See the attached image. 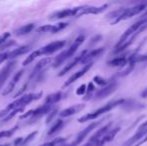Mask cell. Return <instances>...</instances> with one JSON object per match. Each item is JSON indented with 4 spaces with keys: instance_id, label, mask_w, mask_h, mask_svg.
I'll list each match as a JSON object with an SVG mask.
<instances>
[{
    "instance_id": "8d00e7d4",
    "label": "cell",
    "mask_w": 147,
    "mask_h": 146,
    "mask_svg": "<svg viewBox=\"0 0 147 146\" xmlns=\"http://www.w3.org/2000/svg\"><path fill=\"white\" fill-rule=\"evenodd\" d=\"M23 139H24V138H22V137H20V138H17L15 141H14V146H21Z\"/></svg>"
},
{
    "instance_id": "836d02e7",
    "label": "cell",
    "mask_w": 147,
    "mask_h": 146,
    "mask_svg": "<svg viewBox=\"0 0 147 146\" xmlns=\"http://www.w3.org/2000/svg\"><path fill=\"white\" fill-rule=\"evenodd\" d=\"M9 52L10 51H6V52H3L0 54V64L4 61H6L7 59H9Z\"/></svg>"
},
{
    "instance_id": "1f68e13d",
    "label": "cell",
    "mask_w": 147,
    "mask_h": 146,
    "mask_svg": "<svg viewBox=\"0 0 147 146\" xmlns=\"http://www.w3.org/2000/svg\"><path fill=\"white\" fill-rule=\"evenodd\" d=\"M10 37V33L9 32H6V33L2 34L1 36H0V47L2 46V45L4 44V43L6 42V41L8 40V38Z\"/></svg>"
},
{
    "instance_id": "f1b7e54d",
    "label": "cell",
    "mask_w": 147,
    "mask_h": 146,
    "mask_svg": "<svg viewBox=\"0 0 147 146\" xmlns=\"http://www.w3.org/2000/svg\"><path fill=\"white\" fill-rule=\"evenodd\" d=\"M23 110H24L23 108H17V109H15V110H12L11 112H10L9 114H8L7 116H6L5 118H4L3 122H6V121H9L10 119H11V118H13V117L15 116V115L17 114V113L22 112V111H23Z\"/></svg>"
},
{
    "instance_id": "9a60e30c",
    "label": "cell",
    "mask_w": 147,
    "mask_h": 146,
    "mask_svg": "<svg viewBox=\"0 0 147 146\" xmlns=\"http://www.w3.org/2000/svg\"><path fill=\"white\" fill-rule=\"evenodd\" d=\"M24 73V70L23 69H21V70H19L18 72H16L14 74L13 78L11 79V81L9 82V84L7 85V87L5 88V90L3 91V95H8V94H10L12 91L14 90V88H15V86L17 85V83L19 82V80L21 79L22 75H23Z\"/></svg>"
},
{
    "instance_id": "ba28073f",
    "label": "cell",
    "mask_w": 147,
    "mask_h": 146,
    "mask_svg": "<svg viewBox=\"0 0 147 146\" xmlns=\"http://www.w3.org/2000/svg\"><path fill=\"white\" fill-rule=\"evenodd\" d=\"M51 107L52 106L51 105H48V104H43V105L39 106V107L35 108V109H32L30 111H28V112L24 113L23 115H21L20 116V119H26V118H29L32 119V121L31 122H33V121H35L36 119H39L41 118L42 116H44V115L48 114L49 111L51 110Z\"/></svg>"
},
{
    "instance_id": "5b68a950",
    "label": "cell",
    "mask_w": 147,
    "mask_h": 146,
    "mask_svg": "<svg viewBox=\"0 0 147 146\" xmlns=\"http://www.w3.org/2000/svg\"><path fill=\"white\" fill-rule=\"evenodd\" d=\"M42 94H43L42 91H40V92H38V93H29V94H25V95H22L20 98L16 99L15 101L8 104L7 107L4 108V109L9 113L11 112L12 110L17 109V108H23L24 109V108H25L29 103H31L32 101L41 98Z\"/></svg>"
},
{
    "instance_id": "74e56055",
    "label": "cell",
    "mask_w": 147,
    "mask_h": 146,
    "mask_svg": "<svg viewBox=\"0 0 147 146\" xmlns=\"http://www.w3.org/2000/svg\"><path fill=\"white\" fill-rule=\"evenodd\" d=\"M140 97L141 98H146L147 97V87H145L141 92H140Z\"/></svg>"
},
{
    "instance_id": "e575fe53",
    "label": "cell",
    "mask_w": 147,
    "mask_h": 146,
    "mask_svg": "<svg viewBox=\"0 0 147 146\" xmlns=\"http://www.w3.org/2000/svg\"><path fill=\"white\" fill-rule=\"evenodd\" d=\"M12 45H15V41H14V40H7L1 47H0V50H2V49H5V48H8V47L12 46Z\"/></svg>"
},
{
    "instance_id": "603a6c76",
    "label": "cell",
    "mask_w": 147,
    "mask_h": 146,
    "mask_svg": "<svg viewBox=\"0 0 147 146\" xmlns=\"http://www.w3.org/2000/svg\"><path fill=\"white\" fill-rule=\"evenodd\" d=\"M67 141V138H62V137H58V138H55L53 140L49 141V142H46L44 144L40 145V146H58V145H62L65 144V142Z\"/></svg>"
},
{
    "instance_id": "5bb4252c",
    "label": "cell",
    "mask_w": 147,
    "mask_h": 146,
    "mask_svg": "<svg viewBox=\"0 0 147 146\" xmlns=\"http://www.w3.org/2000/svg\"><path fill=\"white\" fill-rule=\"evenodd\" d=\"M105 48L104 47H100V48H96V49H93V50L88 51V53L86 54V56L84 57L83 61H82V64L86 65L88 63H92L93 60L98 57H100L101 55L104 53Z\"/></svg>"
},
{
    "instance_id": "d6a6232c",
    "label": "cell",
    "mask_w": 147,
    "mask_h": 146,
    "mask_svg": "<svg viewBox=\"0 0 147 146\" xmlns=\"http://www.w3.org/2000/svg\"><path fill=\"white\" fill-rule=\"evenodd\" d=\"M86 90H87L86 85L85 84H82V85L76 90V94H77V95H83L84 93H86Z\"/></svg>"
},
{
    "instance_id": "52a82bcc",
    "label": "cell",
    "mask_w": 147,
    "mask_h": 146,
    "mask_svg": "<svg viewBox=\"0 0 147 146\" xmlns=\"http://www.w3.org/2000/svg\"><path fill=\"white\" fill-rule=\"evenodd\" d=\"M105 120H106V118L104 117V118L100 119V120L94 121V122L90 123V124H89L88 126L86 127V128H84L83 130H81L77 135H76L75 139H74V140L72 141L71 143H69V144H64V146H78L79 144H81V143L84 141V139H85L86 137H87L88 135L90 134V132H92V131L94 130L95 128H97L99 125L102 124V123L104 122Z\"/></svg>"
},
{
    "instance_id": "4316f807",
    "label": "cell",
    "mask_w": 147,
    "mask_h": 146,
    "mask_svg": "<svg viewBox=\"0 0 147 146\" xmlns=\"http://www.w3.org/2000/svg\"><path fill=\"white\" fill-rule=\"evenodd\" d=\"M110 81H111V79H106V78H103V77H101V76H95V77L93 78V82H94V83L98 84V85H100V86H103V87L106 86Z\"/></svg>"
},
{
    "instance_id": "7a4b0ae2",
    "label": "cell",
    "mask_w": 147,
    "mask_h": 146,
    "mask_svg": "<svg viewBox=\"0 0 147 146\" xmlns=\"http://www.w3.org/2000/svg\"><path fill=\"white\" fill-rule=\"evenodd\" d=\"M147 10V2H141V3H136L135 5L130 6V7H121L118 9L112 10L106 15L108 19H112L111 24L114 25L124 20H127L129 18L133 17L138 14L144 13Z\"/></svg>"
},
{
    "instance_id": "4fadbf2b",
    "label": "cell",
    "mask_w": 147,
    "mask_h": 146,
    "mask_svg": "<svg viewBox=\"0 0 147 146\" xmlns=\"http://www.w3.org/2000/svg\"><path fill=\"white\" fill-rule=\"evenodd\" d=\"M92 66H93V62L92 63H88V64L84 65V66L82 67L80 70H78L77 72H75V73L73 74V75L70 76V77L68 78V80H66L65 83L63 84V88L68 87V86L71 85L72 83H74L75 81H77L79 78H81L82 76L85 75V74L87 73L91 68H92Z\"/></svg>"
},
{
    "instance_id": "d6986e66",
    "label": "cell",
    "mask_w": 147,
    "mask_h": 146,
    "mask_svg": "<svg viewBox=\"0 0 147 146\" xmlns=\"http://www.w3.org/2000/svg\"><path fill=\"white\" fill-rule=\"evenodd\" d=\"M62 97H63V93H62L61 91L55 92V93H52V94H49V95L46 97V99H45L44 103L52 106L53 104L59 102L60 100L62 99Z\"/></svg>"
},
{
    "instance_id": "d590c367",
    "label": "cell",
    "mask_w": 147,
    "mask_h": 146,
    "mask_svg": "<svg viewBox=\"0 0 147 146\" xmlns=\"http://www.w3.org/2000/svg\"><path fill=\"white\" fill-rule=\"evenodd\" d=\"M56 113H57V109H55L54 111H52V112H51V114L48 116V118H47L46 123H49V122H50V121L52 120V118H53V117H54L55 115H56Z\"/></svg>"
},
{
    "instance_id": "f35d334b",
    "label": "cell",
    "mask_w": 147,
    "mask_h": 146,
    "mask_svg": "<svg viewBox=\"0 0 147 146\" xmlns=\"http://www.w3.org/2000/svg\"><path fill=\"white\" fill-rule=\"evenodd\" d=\"M10 143H6V144H0V146H10Z\"/></svg>"
},
{
    "instance_id": "cb8c5ba5",
    "label": "cell",
    "mask_w": 147,
    "mask_h": 146,
    "mask_svg": "<svg viewBox=\"0 0 147 146\" xmlns=\"http://www.w3.org/2000/svg\"><path fill=\"white\" fill-rule=\"evenodd\" d=\"M41 55V51H40V49H38V50H35V51H33L32 53L29 55V56L27 57V58L24 60V62H23V65L24 66H26V65H28V64H30V63H32L33 61H34V59L35 58H37L38 56H40Z\"/></svg>"
},
{
    "instance_id": "83f0119b",
    "label": "cell",
    "mask_w": 147,
    "mask_h": 146,
    "mask_svg": "<svg viewBox=\"0 0 147 146\" xmlns=\"http://www.w3.org/2000/svg\"><path fill=\"white\" fill-rule=\"evenodd\" d=\"M18 129V126H15L13 128L9 129V130H3L0 132V139L1 138H5V137H11L14 133L16 132V130Z\"/></svg>"
},
{
    "instance_id": "4dcf8cb0",
    "label": "cell",
    "mask_w": 147,
    "mask_h": 146,
    "mask_svg": "<svg viewBox=\"0 0 147 146\" xmlns=\"http://www.w3.org/2000/svg\"><path fill=\"white\" fill-rule=\"evenodd\" d=\"M52 26L53 25H43L40 26V27L37 29V32L39 33H46V32H50L52 31Z\"/></svg>"
},
{
    "instance_id": "7c38bea8",
    "label": "cell",
    "mask_w": 147,
    "mask_h": 146,
    "mask_svg": "<svg viewBox=\"0 0 147 146\" xmlns=\"http://www.w3.org/2000/svg\"><path fill=\"white\" fill-rule=\"evenodd\" d=\"M88 51L87 49H85V50H83L81 53H80L78 56H76L75 58L73 59V60L71 61V62H69L68 64H66L65 65V67H64L63 69H62L61 71L58 73V76H63V75H65L67 72H69L71 69H73L75 66H77L79 63H81L82 64V61H83V59H84V57L86 56V54L88 53Z\"/></svg>"
},
{
    "instance_id": "9c48e42d",
    "label": "cell",
    "mask_w": 147,
    "mask_h": 146,
    "mask_svg": "<svg viewBox=\"0 0 147 146\" xmlns=\"http://www.w3.org/2000/svg\"><path fill=\"white\" fill-rule=\"evenodd\" d=\"M117 86H118V81L116 80V78L112 77L111 78V81L109 82L106 86L100 88L98 91H96V93L93 96V99L94 100L104 99L105 97H107V96H109L110 94H112L113 92L117 89Z\"/></svg>"
},
{
    "instance_id": "8fae6325",
    "label": "cell",
    "mask_w": 147,
    "mask_h": 146,
    "mask_svg": "<svg viewBox=\"0 0 147 146\" xmlns=\"http://www.w3.org/2000/svg\"><path fill=\"white\" fill-rule=\"evenodd\" d=\"M66 45L65 40H57L54 42H51L49 44L43 46L42 48H40L41 55H50L52 53L56 52V51L62 49Z\"/></svg>"
},
{
    "instance_id": "8992f818",
    "label": "cell",
    "mask_w": 147,
    "mask_h": 146,
    "mask_svg": "<svg viewBox=\"0 0 147 146\" xmlns=\"http://www.w3.org/2000/svg\"><path fill=\"white\" fill-rule=\"evenodd\" d=\"M112 122H108L106 125L102 126L99 128L92 136L89 138V140L85 143L83 146H103V140H104L105 136L108 133V131L112 128Z\"/></svg>"
},
{
    "instance_id": "ffe728a7",
    "label": "cell",
    "mask_w": 147,
    "mask_h": 146,
    "mask_svg": "<svg viewBox=\"0 0 147 146\" xmlns=\"http://www.w3.org/2000/svg\"><path fill=\"white\" fill-rule=\"evenodd\" d=\"M30 49H31V47L28 46V45H23V46H21V47H18V48L14 49V50L9 52V59H14L15 57H18L22 54H25Z\"/></svg>"
},
{
    "instance_id": "d4e9b609",
    "label": "cell",
    "mask_w": 147,
    "mask_h": 146,
    "mask_svg": "<svg viewBox=\"0 0 147 146\" xmlns=\"http://www.w3.org/2000/svg\"><path fill=\"white\" fill-rule=\"evenodd\" d=\"M94 90H95L94 84H93V82H90V83L87 85V90H86V94H85V96L83 97V99L84 100H90L91 98L94 96V94H93Z\"/></svg>"
},
{
    "instance_id": "3957f363",
    "label": "cell",
    "mask_w": 147,
    "mask_h": 146,
    "mask_svg": "<svg viewBox=\"0 0 147 146\" xmlns=\"http://www.w3.org/2000/svg\"><path fill=\"white\" fill-rule=\"evenodd\" d=\"M125 101H126V99H124V98H119V99L111 100V101L107 102L106 104L102 105L101 107L93 110L92 112L87 113V114L83 115V116H81L80 118H78V122L83 123V122H86V121L94 120V119L98 118L99 116H101V115L109 112V111L114 109V108L121 107V106L125 103Z\"/></svg>"
},
{
    "instance_id": "6da1fadb",
    "label": "cell",
    "mask_w": 147,
    "mask_h": 146,
    "mask_svg": "<svg viewBox=\"0 0 147 146\" xmlns=\"http://www.w3.org/2000/svg\"><path fill=\"white\" fill-rule=\"evenodd\" d=\"M147 29V10L144 13L141 14L140 18L135 21L131 26L127 28L124 31V33L119 37L116 46L113 50V54H117L122 51H124L126 48L131 46L132 43L135 41L140 34Z\"/></svg>"
},
{
    "instance_id": "30bf717a",
    "label": "cell",
    "mask_w": 147,
    "mask_h": 146,
    "mask_svg": "<svg viewBox=\"0 0 147 146\" xmlns=\"http://www.w3.org/2000/svg\"><path fill=\"white\" fill-rule=\"evenodd\" d=\"M16 64H17V62H16L15 60H11L6 65H4L3 68L0 70V90L3 87L5 82L7 81L9 76L11 75V73L13 72V70L15 69Z\"/></svg>"
},
{
    "instance_id": "7402d4cb",
    "label": "cell",
    "mask_w": 147,
    "mask_h": 146,
    "mask_svg": "<svg viewBox=\"0 0 147 146\" xmlns=\"http://www.w3.org/2000/svg\"><path fill=\"white\" fill-rule=\"evenodd\" d=\"M64 124H65L64 120H62V119H58V120L54 123V125H53V126L50 128V130L48 131V133H47V136H52V135L56 134L57 132H59V131L63 128Z\"/></svg>"
},
{
    "instance_id": "2e32d148",
    "label": "cell",
    "mask_w": 147,
    "mask_h": 146,
    "mask_svg": "<svg viewBox=\"0 0 147 146\" xmlns=\"http://www.w3.org/2000/svg\"><path fill=\"white\" fill-rule=\"evenodd\" d=\"M84 108H85V104H83V103L75 104V105H72V106H70V107L66 108V109L62 110L61 112L59 113V115L62 118H65V117L72 116V115L76 114V113L80 112V111L83 110Z\"/></svg>"
},
{
    "instance_id": "e0dca14e",
    "label": "cell",
    "mask_w": 147,
    "mask_h": 146,
    "mask_svg": "<svg viewBox=\"0 0 147 146\" xmlns=\"http://www.w3.org/2000/svg\"><path fill=\"white\" fill-rule=\"evenodd\" d=\"M129 63V57L127 56H118L111 59L107 62V65L110 67H119V66H126Z\"/></svg>"
},
{
    "instance_id": "f546056e",
    "label": "cell",
    "mask_w": 147,
    "mask_h": 146,
    "mask_svg": "<svg viewBox=\"0 0 147 146\" xmlns=\"http://www.w3.org/2000/svg\"><path fill=\"white\" fill-rule=\"evenodd\" d=\"M37 134V131H33L32 133H30L28 136H26L25 138L23 139V141H22V144H21V146H26L28 144V143L30 142L31 140H32L33 138L35 137V135Z\"/></svg>"
},
{
    "instance_id": "484cf974",
    "label": "cell",
    "mask_w": 147,
    "mask_h": 146,
    "mask_svg": "<svg viewBox=\"0 0 147 146\" xmlns=\"http://www.w3.org/2000/svg\"><path fill=\"white\" fill-rule=\"evenodd\" d=\"M68 24H69L68 22H59V23H57V24H54V25L52 26V31H51V33H57V32L61 31L64 28L67 27Z\"/></svg>"
},
{
    "instance_id": "277c9868",
    "label": "cell",
    "mask_w": 147,
    "mask_h": 146,
    "mask_svg": "<svg viewBox=\"0 0 147 146\" xmlns=\"http://www.w3.org/2000/svg\"><path fill=\"white\" fill-rule=\"evenodd\" d=\"M84 40H85V36L82 35V34L78 37H76L75 40L73 41V43H72L71 45H70L69 48L62 51L60 54H58L56 57H55L54 62H53V67H54V68H57V67H59L60 65L63 64L66 60H68V59H70L71 57H73L74 54L76 53V51H77L78 48L80 47V45L84 42Z\"/></svg>"
},
{
    "instance_id": "44dd1931",
    "label": "cell",
    "mask_w": 147,
    "mask_h": 146,
    "mask_svg": "<svg viewBox=\"0 0 147 146\" xmlns=\"http://www.w3.org/2000/svg\"><path fill=\"white\" fill-rule=\"evenodd\" d=\"M35 27V24L34 23H29V24H26V25H23L21 27H19L18 29L15 30V34L17 36H21V35H26V34L30 33Z\"/></svg>"
},
{
    "instance_id": "ac0fdd59",
    "label": "cell",
    "mask_w": 147,
    "mask_h": 146,
    "mask_svg": "<svg viewBox=\"0 0 147 146\" xmlns=\"http://www.w3.org/2000/svg\"><path fill=\"white\" fill-rule=\"evenodd\" d=\"M121 107L126 111H133V110L140 109V108H143L144 105H142L141 103H138V102L134 101L133 99H126L125 103H124Z\"/></svg>"
}]
</instances>
